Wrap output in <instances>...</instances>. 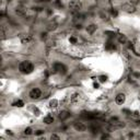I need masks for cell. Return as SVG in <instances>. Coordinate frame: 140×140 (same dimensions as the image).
Masks as SVG:
<instances>
[{"label": "cell", "instance_id": "6da1fadb", "mask_svg": "<svg viewBox=\"0 0 140 140\" xmlns=\"http://www.w3.org/2000/svg\"><path fill=\"white\" fill-rule=\"evenodd\" d=\"M19 71L23 75H30L34 71V65L28 60H24L19 64Z\"/></svg>", "mask_w": 140, "mask_h": 140}, {"label": "cell", "instance_id": "7a4b0ae2", "mask_svg": "<svg viewBox=\"0 0 140 140\" xmlns=\"http://www.w3.org/2000/svg\"><path fill=\"white\" fill-rule=\"evenodd\" d=\"M69 9L73 12H79L81 9H82V2L81 0H70L68 3Z\"/></svg>", "mask_w": 140, "mask_h": 140}, {"label": "cell", "instance_id": "3957f363", "mask_svg": "<svg viewBox=\"0 0 140 140\" xmlns=\"http://www.w3.org/2000/svg\"><path fill=\"white\" fill-rule=\"evenodd\" d=\"M28 96H30V99H32V100H38L42 96L41 89H38V88H33V89L30 91V93H28Z\"/></svg>", "mask_w": 140, "mask_h": 140}, {"label": "cell", "instance_id": "277c9868", "mask_svg": "<svg viewBox=\"0 0 140 140\" xmlns=\"http://www.w3.org/2000/svg\"><path fill=\"white\" fill-rule=\"evenodd\" d=\"M53 69H54L55 72H57V73H62V75H64V73H66V71H67V68H66V66L62 65V64H60V62L54 64Z\"/></svg>", "mask_w": 140, "mask_h": 140}, {"label": "cell", "instance_id": "5b68a950", "mask_svg": "<svg viewBox=\"0 0 140 140\" xmlns=\"http://www.w3.org/2000/svg\"><path fill=\"white\" fill-rule=\"evenodd\" d=\"M73 128H75L77 131L79 132H83L86 130V126L83 123H80V122H75L73 123Z\"/></svg>", "mask_w": 140, "mask_h": 140}, {"label": "cell", "instance_id": "8992f818", "mask_svg": "<svg viewBox=\"0 0 140 140\" xmlns=\"http://www.w3.org/2000/svg\"><path fill=\"white\" fill-rule=\"evenodd\" d=\"M125 101H126V95L124 93H118L115 96V102H116V104H118V105H123Z\"/></svg>", "mask_w": 140, "mask_h": 140}, {"label": "cell", "instance_id": "52a82bcc", "mask_svg": "<svg viewBox=\"0 0 140 140\" xmlns=\"http://www.w3.org/2000/svg\"><path fill=\"white\" fill-rule=\"evenodd\" d=\"M109 124L110 125H113L114 127H122L124 126V123H122L117 117H112V118L109 119Z\"/></svg>", "mask_w": 140, "mask_h": 140}, {"label": "cell", "instance_id": "ba28073f", "mask_svg": "<svg viewBox=\"0 0 140 140\" xmlns=\"http://www.w3.org/2000/svg\"><path fill=\"white\" fill-rule=\"evenodd\" d=\"M43 122H44V124H46V125H50V124L54 123V117L51 115H46L43 118Z\"/></svg>", "mask_w": 140, "mask_h": 140}, {"label": "cell", "instance_id": "9c48e42d", "mask_svg": "<svg viewBox=\"0 0 140 140\" xmlns=\"http://www.w3.org/2000/svg\"><path fill=\"white\" fill-rule=\"evenodd\" d=\"M105 49H106V50H109V51H113V50L116 49V46H115V44H114L113 42L108 41V42L105 44Z\"/></svg>", "mask_w": 140, "mask_h": 140}, {"label": "cell", "instance_id": "30bf717a", "mask_svg": "<svg viewBox=\"0 0 140 140\" xmlns=\"http://www.w3.org/2000/svg\"><path fill=\"white\" fill-rule=\"evenodd\" d=\"M70 116V113L67 112V110H62V112L59 113V119L60 120H66Z\"/></svg>", "mask_w": 140, "mask_h": 140}, {"label": "cell", "instance_id": "8fae6325", "mask_svg": "<svg viewBox=\"0 0 140 140\" xmlns=\"http://www.w3.org/2000/svg\"><path fill=\"white\" fill-rule=\"evenodd\" d=\"M95 31H96V25L95 24H91L86 27V32L89 33V34H93Z\"/></svg>", "mask_w": 140, "mask_h": 140}, {"label": "cell", "instance_id": "7c38bea8", "mask_svg": "<svg viewBox=\"0 0 140 140\" xmlns=\"http://www.w3.org/2000/svg\"><path fill=\"white\" fill-rule=\"evenodd\" d=\"M79 99H80V94H79V93H73V94L71 95V98H70L71 103H77V102L79 101Z\"/></svg>", "mask_w": 140, "mask_h": 140}, {"label": "cell", "instance_id": "4fadbf2b", "mask_svg": "<svg viewBox=\"0 0 140 140\" xmlns=\"http://www.w3.org/2000/svg\"><path fill=\"white\" fill-rule=\"evenodd\" d=\"M12 106H14V107H22V106H24V102L21 101V100H18V101L12 103Z\"/></svg>", "mask_w": 140, "mask_h": 140}, {"label": "cell", "instance_id": "5bb4252c", "mask_svg": "<svg viewBox=\"0 0 140 140\" xmlns=\"http://www.w3.org/2000/svg\"><path fill=\"white\" fill-rule=\"evenodd\" d=\"M58 106V101L57 100H51L50 102H49V107H51V108H56Z\"/></svg>", "mask_w": 140, "mask_h": 140}, {"label": "cell", "instance_id": "9a60e30c", "mask_svg": "<svg viewBox=\"0 0 140 140\" xmlns=\"http://www.w3.org/2000/svg\"><path fill=\"white\" fill-rule=\"evenodd\" d=\"M31 40H32L31 36H25V37H22L21 38V42H22V44H27V43L31 42Z\"/></svg>", "mask_w": 140, "mask_h": 140}, {"label": "cell", "instance_id": "2e32d148", "mask_svg": "<svg viewBox=\"0 0 140 140\" xmlns=\"http://www.w3.org/2000/svg\"><path fill=\"white\" fill-rule=\"evenodd\" d=\"M69 43H70V44H73V45H75V44L78 43V38L76 37V36H70V37H69Z\"/></svg>", "mask_w": 140, "mask_h": 140}, {"label": "cell", "instance_id": "e0dca14e", "mask_svg": "<svg viewBox=\"0 0 140 140\" xmlns=\"http://www.w3.org/2000/svg\"><path fill=\"white\" fill-rule=\"evenodd\" d=\"M32 134H33V130H32V128L27 127V128H25V129H24V135H26V136H30V135H32Z\"/></svg>", "mask_w": 140, "mask_h": 140}, {"label": "cell", "instance_id": "ac0fdd59", "mask_svg": "<svg viewBox=\"0 0 140 140\" xmlns=\"http://www.w3.org/2000/svg\"><path fill=\"white\" fill-rule=\"evenodd\" d=\"M118 42H119V43H122V44H125V43L127 42L126 36H125V35H120L119 37H118Z\"/></svg>", "mask_w": 140, "mask_h": 140}, {"label": "cell", "instance_id": "d6986e66", "mask_svg": "<svg viewBox=\"0 0 140 140\" xmlns=\"http://www.w3.org/2000/svg\"><path fill=\"white\" fill-rule=\"evenodd\" d=\"M43 134H44V130H42V129H38V130L35 131V135L36 136H40V135H43Z\"/></svg>", "mask_w": 140, "mask_h": 140}, {"label": "cell", "instance_id": "ffe728a7", "mask_svg": "<svg viewBox=\"0 0 140 140\" xmlns=\"http://www.w3.org/2000/svg\"><path fill=\"white\" fill-rule=\"evenodd\" d=\"M105 34H107L108 36H109V37H114V36H115V33L114 32H105Z\"/></svg>", "mask_w": 140, "mask_h": 140}, {"label": "cell", "instance_id": "44dd1931", "mask_svg": "<svg viewBox=\"0 0 140 140\" xmlns=\"http://www.w3.org/2000/svg\"><path fill=\"white\" fill-rule=\"evenodd\" d=\"M50 139H51V140H53V139L59 140V139H60V137H59V136H57V135H51V136H50Z\"/></svg>", "mask_w": 140, "mask_h": 140}, {"label": "cell", "instance_id": "7402d4cb", "mask_svg": "<svg viewBox=\"0 0 140 140\" xmlns=\"http://www.w3.org/2000/svg\"><path fill=\"white\" fill-rule=\"evenodd\" d=\"M106 80H107V77H105V76H102V77H100V81H101V82H105Z\"/></svg>", "mask_w": 140, "mask_h": 140}, {"label": "cell", "instance_id": "603a6c76", "mask_svg": "<svg viewBox=\"0 0 140 140\" xmlns=\"http://www.w3.org/2000/svg\"><path fill=\"white\" fill-rule=\"evenodd\" d=\"M112 16H113V17H117V11L112 10Z\"/></svg>", "mask_w": 140, "mask_h": 140}, {"label": "cell", "instance_id": "cb8c5ba5", "mask_svg": "<svg viewBox=\"0 0 140 140\" xmlns=\"http://www.w3.org/2000/svg\"><path fill=\"white\" fill-rule=\"evenodd\" d=\"M101 138H102V139H104V138H109V136H108L107 134H104V135H102Z\"/></svg>", "mask_w": 140, "mask_h": 140}, {"label": "cell", "instance_id": "d4e9b609", "mask_svg": "<svg viewBox=\"0 0 140 140\" xmlns=\"http://www.w3.org/2000/svg\"><path fill=\"white\" fill-rule=\"evenodd\" d=\"M93 85H94V88H95V89H99V83H94Z\"/></svg>", "mask_w": 140, "mask_h": 140}, {"label": "cell", "instance_id": "484cf974", "mask_svg": "<svg viewBox=\"0 0 140 140\" xmlns=\"http://www.w3.org/2000/svg\"><path fill=\"white\" fill-rule=\"evenodd\" d=\"M9 1H11V0H9Z\"/></svg>", "mask_w": 140, "mask_h": 140}]
</instances>
